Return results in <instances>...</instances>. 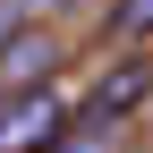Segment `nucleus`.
I'll list each match as a JSON object with an SVG mask.
<instances>
[{"label": "nucleus", "instance_id": "f257e3e1", "mask_svg": "<svg viewBox=\"0 0 153 153\" xmlns=\"http://www.w3.org/2000/svg\"><path fill=\"white\" fill-rule=\"evenodd\" d=\"M60 128H68L60 94H43V85H34L26 102H9V111H0V153H51V145H60Z\"/></svg>", "mask_w": 153, "mask_h": 153}, {"label": "nucleus", "instance_id": "f03ea898", "mask_svg": "<svg viewBox=\"0 0 153 153\" xmlns=\"http://www.w3.org/2000/svg\"><path fill=\"white\" fill-rule=\"evenodd\" d=\"M145 94H153V68H145V60H128V68H111L102 85H94V102H85V119H76V128H102V136H111V128H119L128 111L145 102Z\"/></svg>", "mask_w": 153, "mask_h": 153}, {"label": "nucleus", "instance_id": "20e7f679", "mask_svg": "<svg viewBox=\"0 0 153 153\" xmlns=\"http://www.w3.org/2000/svg\"><path fill=\"white\" fill-rule=\"evenodd\" d=\"M111 34H119V43H145L153 34V0H119V9H111Z\"/></svg>", "mask_w": 153, "mask_h": 153}, {"label": "nucleus", "instance_id": "7ed1b4c3", "mask_svg": "<svg viewBox=\"0 0 153 153\" xmlns=\"http://www.w3.org/2000/svg\"><path fill=\"white\" fill-rule=\"evenodd\" d=\"M51 60H60V43H51L43 26H17V34H0V94H17V85H43Z\"/></svg>", "mask_w": 153, "mask_h": 153}]
</instances>
